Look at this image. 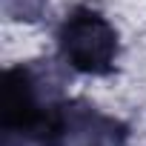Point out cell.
Listing matches in <instances>:
<instances>
[{
    "label": "cell",
    "mask_w": 146,
    "mask_h": 146,
    "mask_svg": "<svg viewBox=\"0 0 146 146\" xmlns=\"http://www.w3.org/2000/svg\"><path fill=\"white\" fill-rule=\"evenodd\" d=\"M66 100L54 75L43 66L23 63L3 75L0 126L6 137H20L35 146H60Z\"/></svg>",
    "instance_id": "1"
},
{
    "label": "cell",
    "mask_w": 146,
    "mask_h": 146,
    "mask_svg": "<svg viewBox=\"0 0 146 146\" xmlns=\"http://www.w3.org/2000/svg\"><path fill=\"white\" fill-rule=\"evenodd\" d=\"M57 49L66 66L80 75H109L115 69L120 43L115 26L95 9H72L57 29Z\"/></svg>",
    "instance_id": "2"
},
{
    "label": "cell",
    "mask_w": 146,
    "mask_h": 146,
    "mask_svg": "<svg viewBox=\"0 0 146 146\" xmlns=\"http://www.w3.org/2000/svg\"><path fill=\"white\" fill-rule=\"evenodd\" d=\"M126 126L109 115H100L95 106L66 100L63 137L60 146H123Z\"/></svg>",
    "instance_id": "3"
}]
</instances>
